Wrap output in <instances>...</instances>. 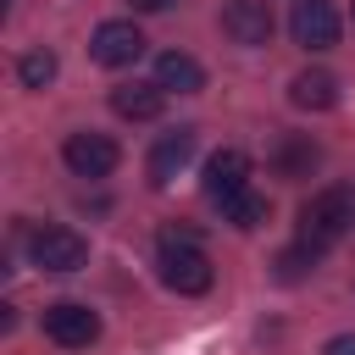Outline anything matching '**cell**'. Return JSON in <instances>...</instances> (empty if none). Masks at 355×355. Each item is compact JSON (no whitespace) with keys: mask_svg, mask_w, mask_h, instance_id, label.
I'll use <instances>...</instances> for the list:
<instances>
[{"mask_svg":"<svg viewBox=\"0 0 355 355\" xmlns=\"http://www.w3.org/2000/svg\"><path fill=\"white\" fill-rule=\"evenodd\" d=\"M61 161H67L78 178H111V172H116V161H122V150H116V139H111V133L78 128V133H67Z\"/></svg>","mask_w":355,"mask_h":355,"instance_id":"4","label":"cell"},{"mask_svg":"<svg viewBox=\"0 0 355 355\" xmlns=\"http://www.w3.org/2000/svg\"><path fill=\"white\" fill-rule=\"evenodd\" d=\"M288 100H294L300 111H333V105H338V78L322 72V67H305V72H294Z\"/></svg>","mask_w":355,"mask_h":355,"instance_id":"13","label":"cell"},{"mask_svg":"<svg viewBox=\"0 0 355 355\" xmlns=\"http://www.w3.org/2000/svg\"><path fill=\"white\" fill-rule=\"evenodd\" d=\"M111 111L122 122H155L166 111V89L161 83H116L111 89Z\"/></svg>","mask_w":355,"mask_h":355,"instance_id":"10","label":"cell"},{"mask_svg":"<svg viewBox=\"0 0 355 355\" xmlns=\"http://www.w3.org/2000/svg\"><path fill=\"white\" fill-rule=\"evenodd\" d=\"M194 144H200V133H194V128H172V133H161V139L150 144V161H144L150 189H166V183L194 161Z\"/></svg>","mask_w":355,"mask_h":355,"instance_id":"7","label":"cell"},{"mask_svg":"<svg viewBox=\"0 0 355 355\" xmlns=\"http://www.w3.org/2000/svg\"><path fill=\"white\" fill-rule=\"evenodd\" d=\"M322 355H355V333H338V338H327V349Z\"/></svg>","mask_w":355,"mask_h":355,"instance_id":"18","label":"cell"},{"mask_svg":"<svg viewBox=\"0 0 355 355\" xmlns=\"http://www.w3.org/2000/svg\"><path fill=\"white\" fill-rule=\"evenodd\" d=\"M44 338L61 349H89L100 338V316L83 300H55V305H44Z\"/></svg>","mask_w":355,"mask_h":355,"instance_id":"5","label":"cell"},{"mask_svg":"<svg viewBox=\"0 0 355 355\" xmlns=\"http://www.w3.org/2000/svg\"><path fill=\"white\" fill-rule=\"evenodd\" d=\"M316 261H322V255H316L311 244H294V250H283L272 266H277V283H300V277H311V272H316Z\"/></svg>","mask_w":355,"mask_h":355,"instance_id":"17","label":"cell"},{"mask_svg":"<svg viewBox=\"0 0 355 355\" xmlns=\"http://www.w3.org/2000/svg\"><path fill=\"white\" fill-rule=\"evenodd\" d=\"M288 33H294V44H305V50H327V44H338V11H333L327 0H294Z\"/></svg>","mask_w":355,"mask_h":355,"instance_id":"8","label":"cell"},{"mask_svg":"<svg viewBox=\"0 0 355 355\" xmlns=\"http://www.w3.org/2000/svg\"><path fill=\"white\" fill-rule=\"evenodd\" d=\"M239 189H250V155H244V150H216V155L205 161V194L222 205V200L239 194Z\"/></svg>","mask_w":355,"mask_h":355,"instance_id":"11","label":"cell"},{"mask_svg":"<svg viewBox=\"0 0 355 355\" xmlns=\"http://www.w3.org/2000/svg\"><path fill=\"white\" fill-rule=\"evenodd\" d=\"M28 261H33L39 272H78V266H89V239H83L78 227L50 222V227H39V233L28 239Z\"/></svg>","mask_w":355,"mask_h":355,"instance_id":"3","label":"cell"},{"mask_svg":"<svg viewBox=\"0 0 355 355\" xmlns=\"http://www.w3.org/2000/svg\"><path fill=\"white\" fill-rule=\"evenodd\" d=\"M272 166H277V178H311L322 166V150H316L311 133H283L277 150H272Z\"/></svg>","mask_w":355,"mask_h":355,"instance_id":"14","label":"cell"},{"mask_svg":"<svg viewBox=\"0 0 355 355\" xmlns=\"http://www.w3.org/2000/svg\"><path fill=\"white\" fill-rule=\"evenodd\" d=\"M349 17H355V6H349Z\"/></svg>","mask_w":355,"mask_h":355,"instance_id":"20","label":"cell"},{"mask_svg":"<svg viewBox=\"0 0 355 355\" xmlns=\"http://www.w3.org/2000/svg\"><path fill=\"white\" fill-rule=\"evenodd\" d=\"M272 28H277V22H272V6H266V0H227V6H222V33H227L233 44H250V50H255V44L272 39Z\"/></svg>","mask_w":355,"mask_h":355,"instance_id":"9","label":"cell"},{"mask_svg":"<svg viewBox=\"0 0 355 355\" xmlns=\"http://www.w3.org/2000/svg\"><path fill=\"white\" fill-rule=\"evenodd\" d=\"M55 72H61V61H55V50H44V44H33V50L17 55V78H22V89H50Z\"/></svg>","mask_w":355,"mask_h":355,"instance_id":"16","label":"cell"},{"mask_svg":"<svg viewBox=\"0 0 355 355\" xmlns=\"http://www.w3.org/2000/svg\"><path fill=\"white\" fill-rule=\"evenodd\" d=\"M178 0H133V11H172Z\"/></svg>","mask_w":355,"mask_h":355,"instance_id":"19","label":"cell"},{"mask_svg":"<svg viewBox=\"0 0 355 355\" xmlns=\"http://www.w3.org/2000/svg\"><path fill=\"white\" fill-rule=\"evenodd\" d=\"M266 216H272V205H266V194H255V189H239V194H227V200H222V222H233L239 233L261 227Z\"/></svg>","mask_w":355,"mask_h":355,"instance_id":"15","label":"cell"},{"mask_svg":"<svg viewBox=\"0 0 355 355\" xmlns=\"http://www.w3.org/2000/svg\"><path fill=\"white\" fill-rule=\"evenodd\" d=\"M349 227H355V189H316L300 205V244H311L316 255H327Z\"/></svg>","mask_w":355,"mask_h":355,"instance_id":"1","label":"cell"},{"mask_svg":"<svg viewBox=\"0 0 355 355\" xmlns=\"http://www.w3.org/2000/svg\"><path fill=\"white\" fill-rule=\"evenodd\" d=\"M155 83L166 94H200L205 89V67L194 55H183V50H161L155 55Z\"/></svg>","mask_w":355,"mask_h":355,"instance_id":"12","label":"cell"},{"mask_svg":"<svg viewBox=\"0 0 355 355\" xmlns=\"http://www.w3.org/2000/svg\"><path fill=\"white\" fill-rule=\"evenodd\" d=\"M155 266H161V283L172 294H205L216 283L211 272V255L189 239V233H161V250H155Z\"/></svg>","mask_w":355,"mask_h":355,"instance_id":"2","label":"cell"},{"mask_svg":"<svg viewBox=\"0 0 355 355\" xmlns=\"http://www.w3.org/2000/svg\"><path fill=\"white\" fill-rule=\"evenodd\" d=\"M89 55H94L100 67H133V61L144 55V33H139V22H128V17L100 22L94 39H89Z\"/></svg>","mask_w":355,"mask_h":355,"instance_id":"6","label":"cell"}]
</instances>
